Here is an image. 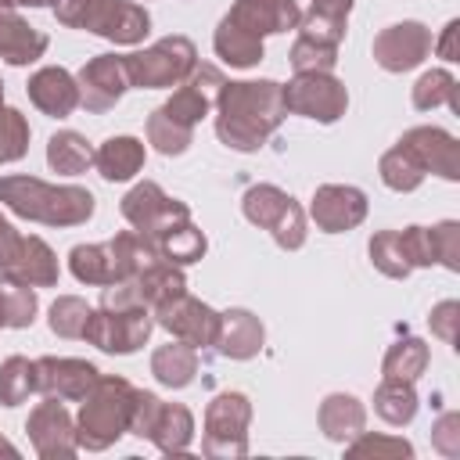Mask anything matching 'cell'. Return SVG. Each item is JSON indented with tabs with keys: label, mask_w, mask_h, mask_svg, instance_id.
Here are the masks:
<instances>
[{
	"label": "cell",
	"mask_w": 460,
	"mask_h": 460,
	"mask_svg": "<svg viewBox=\"0 0 460 460\" xmlns=\"http://www.w3.org/2000/svg\"><path fill=\"white\" fill-rule=\"evenodd\" d=\"M284 93L277 79H237L216 93V137L230 151H259L284 122Z\"/></svg>",
	"instance_id": "6da1fadb"
},
{
	"label": "cell",
	"mask_w": 460,
	"mask_h": 460,
	"mask_svg": "<svg viewBox=\"0 0 460 460\" xmlns=\"http://www.w3.org/2000/svg\"><path fill=\"white\" fill-rule=\"evenodd\" d=\"M0 205L43 226H79L93 216V194L75 183H47L36 176H0Z\"/></svg>",
	"instance_id": "7a4b0ae2"
},
{
	"label": "cell",
	"mask_w": 460,
	"mask_h": 460,
	"mask_svg": "<svg viewBox=\"0 0 460 460\" xmlns=\"http://www.w3.org/2000/svg\"><path fill=\"white\" fill-rule=\"evenodd\" d=\"M155 259H162V255L155 252L151 237H144L140 230H122L101 244H75L68 252V270L79 284L108 288V284L137 277Z\"/></svg>",
	"instance_id": "3957f363"
},
{
	"label": "cell",
	"mask_w": 460,
	"mask_h": 460,
	"mask_svg": "<svg viewBox=\"0 0 460 460\" xmlns=\"http://www.w3.org/2000/svg\"><path fill=\"white\" fill-rule=\"evenodd\" d=\"M133 399H137V388L126 377L101 374L97 385L90 388V395L79 402V413H75V442H79V449L101 453V449L115 446L129 431Z\"/></svg>",
	"instance_id": "277c9868"
},
{
	"label": "cell",
	"mask_w": 460,
	"mask_h": 460,
	"mask_svg": "<svg viewBox=\"0 0 460 460\" xmlns=\"http://www.w3.org/2000/svg\"><path fill=\"white\" fill-rule=\"evenodd\" d=\"M54 18L65 29H83L119 47H137L151 32L147 7L133 0H54Z\"/></svg>",
	"instance_id": "5b68a950"
},
{
	"label": "cell",
	"mask_w": 460,
	"mask_h": 460,
	"mask_svg": "<svg viewBox=\"0 0 460 460\" xmlns=\"http://www.w3.org/2000/svg\"><path fill=\"white\" fill-rule=\"evenodd\" d=\"M126 61V75L129 86L137 90H165V86H180L194 65H198V47L187 36H162L158 43L122 54Z\"/></svg>",
	"instance_id": "8992f818"
},
{
	"label": "cell",
	"mask_w": 460,
	"mask_h": 460,
	"mask_svg": "<svg viewBox=\"0 0 460 460\" xmlns=\"http://www.w3.org/2000/svg\"><path fill=\"white\" fill-rule=\"evenodd\" d=\"M241 212L252 226L259 230H270L273 241L284 248V252H298L305 244V208L280 187L273 183H255L244 190L241 198Z\"/></svg>",
	"instance_id": "52a82bcc"
},
{
	"label": "cell",
	"mask_w": 460,
	"mask_h": 460,
	"mask_svg": "<svg viewBox=\"0 0 460 460\" xmlns=\"http://www.w3.org/2000/svg\"><path fill=\"white\" fill-rule=\"evenodd\" d=\"M248 424H252V399L244 392H219L205 406V431L201 453L212 460H237L248 453Z\"/></svg>",
	"instance_id": "ba28073f"
},
{
	"label": "cell",
	"mask_w": 460,
	"mask_h": 460,
	"mask_svg": "<svg viewBox=\"0 0 460 460\" xmlns=\"http://www.w3.org/2000/svg\"><path fill=\"white\" fill-rule=\"evenodd\" d=\"M151 331H155V316L147 305H126V309L97 305V309H90L83 338L90 345H97L101 352L129 356L151 338Z\"/></svg>",
	"instance_id": "9c48e42d"
},
{
	"label": "cell",
	"mask_w": 460,
	"mask_h": 460,
	"mask_svg": "<svg viewBox=\"0 0 460 460\" xmlns=\"http://www.w3.org/2000/svg\"><path fill=\"white\" fill-rule=\"evenodd\" d=\"M280 93L291 115H305L323 126L338 122L349 108V90L334 72H295L291 83H280Z\"/></svg>",
	"instance_id": "30bf717a"
},
{
	"label": "cell",
	"mask_w": 460,
	"mask_h": 460,
	"mask_svg": "<svg viewBox=\"0 0 460 460\" xmlns=\"http://www.w3.org/2000/svg\"><path fill=\"white\" fill-rule=\"evenodd\" d=\"M151 316H155L158 327H165L172 338H180V341H187L194 349H212L216 345L219 313L208 302H201V298H194L187 291L176 295V298H169L165 305L151 309Z\"/></svg>",
	"instance_id": "8fae6325"
},
{
	"label": "cell",
	"mask_w": 460,
	"mask_h": 460,
	"mask_svg": "<svg viewBox=\"0 0 460 460\" xmlns=\"http://www.w3.org/2000/svg\"><path fill=\"white\" fill-rule=\"evenodd\" d=\"M25 431H29V442H32L36 456H43V460H72L79 453L75 420L61 406V399L43 395V402H36V410L29 413Z\"/></svg>",
	"instance_id": "7c38bea8"
},
{
	"label": "cell",
	"mask_w": 460,
	"mask_h": 460,
	"mask_svg": "<svg viewBox=\"0 0 460 460\" xmlns=\"http://www.w3.org/2000/svg\"><path fill=\"white\" fill-rule=\"evenodd\" d=\"M122 219L133 226V230H140L144 237H155L158 230H165V226H172V223H180V219H190V208L180 201V198H169L155 180H144V183H137L126 198H122Z\"/></svg>",
	"instance_id": "4fadbf2b"
},
{
	"label": "cell",
	"mask_w": 460,
	"mask_h": 460,
	"mask_svg": "<svg viewBox=\"0 0 460 460\" xmlns=\"http://www.w3.org/2000/svg\"><path fill=\"white\" fill-rule=\"evenodd\" d=\"M32 367H36V392L61 402H83L101 377V370L90 359H75V356H40L32 359Z\"/></svg>",
	"instance_id": "5bb4252c"
},
{
	"label": "cell",
	"mask_w": 460,
	"mask_h": 460,
	"mask_svg": "<svg viewBox=\"0 0 460 460\" xmlns=\"http://www.w3.org/2000/svg\"><path fill=\"white\" fill-rule=\"evenodd\" d=\"M75 83H79V104L86 111H93V115L111 111L122 101V93L129 90V75H126L122 54H97V58H90L79 68Z\"/></svg>",
	"instance_id": "9a60e30c"
},
{
	"label": "cell",
	"mask_w": 460,
	"mask_h": 460,
	"mask_svg": "<svg viewBox=\"0 0 460 460\" xmlns=\"http://www.w3.org/2000/svg\"><path fill=\"white\" fill-rule=\"evenodd\" d=\"M399 147L424 169V172H435L449 183L460 180V144L449 129L442 126H413L399 137Z\"/></svg>",
	"instance_id": "2e32d148"
},
{
	"label": "cell",
	"mask_w": 460,
	"mask_h": 460,
	"mask_svg": "<svg viewBox=\"0 0 460 460\" xmlns=\"http://www.w3.org/2000/svg\"><path fill=\"white\" fill-rule=\"evenodd\" d=\"M58 255L54 248L36 234H18L11 252L0 259V277L29 288H54L58 284Z\"/></svg>",
	"instance_id": "e0dca14e"
},
{
	"label": "cell",
	"mask_w": 460,
	"mask_h": 460,
	"mask_svg": "<svg viewBox=\"0 0 460 460\" xmlns=\"http://www.w3.org/2000/svg\"><path fill=\"white\" fill-rule=\"evenodd\" d=\"M431 54V29L424 22H395L374 36V61L385 72H410Z\"/></svg>",
	"instance_id": "ac0fdd59"
},
{
	"label": "cell",
	"mask_w": 460,
	"mask_h": 460,
	"mask_svg": "<svg viewBox=\"0 0 460 460\" xmlns=\"http://www.w3.org/2000/svg\"><path fill=\"white\" fill-rule=\"evenodd\" d=\"M223 83H226V79H223V72H219L216 65H194V72L172 90V97L162 104V111H165L172 122L194 129V126L216 108V93H219Z\"/></svg>",
	"instance_id": "d6986e66"
},
{
	"label": "cell",
	"mask_w": 460,
	"mask_h": 460,
	"mask_svg": "<svg viewBox=\"0 0 460 460\" xmlns=\"http://www.w3.org/2000/svg\"><path fill=\"white\" fill-rule=\"evenodd\" d=\"M367 194L359 187H349V183H320L313 190V205H309V216L313 223L323 230V234H345V230H356L363 219H367Z\"/></svg>",
	"instance_id": "ffe728a7"
},
{
	"label": "cell",
	"mask_w": 460,
	"mask_h": 460,
	"mask_svg": "<svg viewBox=\"0 0 460 460\" xmlns=\"http://www.w3.org/2000/svg\"><path fill=\"white\" fill-rule=\"evenodd\" d=\"M25 93H29V101H32L43 115H50V119H68V115L79 108V83H75V75H72L68 68H61V65H43V68H36V72L29 75V83H25Z\"/></svg>",
	"instance_id": "44dd1931"
},
{
	"label": "cell",
	"mask_w": 460,
	"mask_h": 460,
	"mask_svg": "<svg viewBox=\"0 0 460 460\" xmlns=\"http://www.w3.org/2000/svg\"><path fill=\"white\" fill-rule=\"evenodd\" d=\"M223 18H230L237 29L262 40V36H273V32L298 29L302 7L295 0H234V7Z\"/></svg>",
	"instance_id": "7402d4cb"
},
{
	"label": "cell",
	"mask_w": 460,
	"mask_h": 460,
	"mask_svg": "<svg viewBox=\"0 0 460 460\" xmlns=\"http://www.w3.org/2000/svg\"><path fill=\"white\" fill-rule=\"evenodd\" d=\"M262 341H266V327L252 309L219 313V334H216V345H212V349H219V356L252 359V356L262 352Z\"/></svg>",
	"instance_id": "603a6c76"
},
{
	"label": "cell",
	"mask_w": 460,
	"mask_h": 460,
	"mask_svg": "<svg viewBox=\"0 0 460 460\" xmlns=\"http://www.w3.org/2000/svg\"><path fill=\"white\" fill-rule=\"evenodd\" d=\"M47 32H40L36 25H29L14 7L0 4V58L7 65H32L47 54Z\"/></svg>",
	"instance_id": "cb8c5ba5"
},
{
	"label": "cell",
	"mask_w": 460,
	"mask_h": 460,
	"mask_svg": "<svg viewBox=\"0 0 460 460\" xmlns=\"http://www.w3.org/2000/svg\"><path fill=\"white\" fill-rule=\"evenodd\" d=\"M144 158H147L144 140H137V137H129V133L108 137V140L93 151V165H97V172H101L108 183H126V180H133V176L144 169Z\"/></svg>",
	"instance_id": "d4e9b609"
},
{
	"label": "cell",
	"mask_w": 460,
	"mask_h": 460,
	"mask_svg": "<svg viewBox=\"0 0 460 460\" xmlns=\"http://www.w3.org/2000/svg\"><path fill=\"white\" fill-rule=\"evenodd\" d=\"M129 288H133V295H137L140 305L158 309V305H165L169 298H176V295L187 291V277H183L180 266H172V262H165V259H155V262H147L137 277H129Z\"/></svg>",
	"instance_id": "484cf974"
},
{
	"label": "cell",
	"mask_w": 460,
	"mask_h": 460,
	"mask_svg": "<svg viewBox=\"0 0 460 460\" xmlns=\"http://www.w3.org/2000/svg\"><path fill=\"white\" fill-rule=\"evenodd\" d=\"M316 420H320V431L331 442H349L359 431H367V406L356 395H349V392H331L320 402Z\"/></svg>",
	"instance_id": "4316f807"
},
{
	"label": "cell",
	"mask_w": 460,
	"mask_h": 460,
	"mask_svg": "<svg viewBox=\"0 0 460 460\" xmlns=\"http://www.w3.org/2000/svg\"><path fill=\"white\" fill-rule=\"evenodd\" d=\"M151 244H155V252H158L165 262H172V266L201 262L205 252H208V237H205L190 219H180V223L158 230V234L151 237Z\"/></svg>",
	"instance_id": "83f0119b"
},
{
	"label": "cell",
	"mask_w": 460,
	"mask_h": 460,
	"mask_svg": "<svg viewBox=\"0 0 460 460\" xmlns=\"http://www.w3.org/2000/svg\"><path fill=\"white\" fill-rule=\"evenodd\" d=\"M147 442H155L165 456H183L194 442V413L183 402H162Z\"/></svg>",
	"instance_id": "f1b7e54d"
},
{
	"label": "cell",
	"mask_w": 460,
	"mask_h": 460,
	"mask_svg": "<svg viewBox=\"0 0 460 460\" xmlns=\"http://www.w3.org/2000/svg\"><path fill=\"white\" fill-rule=\"evenodd\" d=\"M151 374L165 388H187L198 374V349L180 341V338L169 341V345H158L151 352Z\"/></svg>",
	"instance_id": "f546056e"
},
{
	"label": "cell",
	"mask_w": 460,
	"mask_h": 460,
	"mask_svg": "<svg viewBox=\"0 0 460 460\" xmlns=\"http://www.w3.org/2000/svg\"><path fill=\"white\" fill-rule=\"evenodd\" d=\"M417 392H413V381H399V377H381V385L374 388V413L392 424V428H402L417 417Z\"/></svg>",
	"instance_id": "4dcf8cb0"
},
{
	"label": "cell",
	"mask_w": 460,
	"mask_h": 460,
	"mask_svg": "<svg viewBox=\"0 0 460 460\" xmlns=\"http://www.w3.org/2000/svg\"><path fill=\"white\" fill-rule=\"evenodd\" d=\"M212 47H216V58L226 61L230 68H255L262 61V40L244 32V29H237L230 18H223L216 25Z\"/></svg>",
	"instance_id": "1f68e13d"
},
{
	"label": "cell",
	"mask_w": 460,
	"mask_h": 460,
	"mask_svg": "<svg viewBox=\"0 0 460 460\" xmlns=\"http://www.w3.org/2000/svg\"><path fill=\"white\" fill-rule=\"evenodd\" d=\"M47 165L61 176H79L93 165V147L83 133L75 129H58L50 140H47Z\"/></svg>",
	"instance_id": "d6a6232c"
},
{
	"label": "cell",
	"mask_w": 460,
	"mask_h": 460,
	"mask_svg": "<svg viewBox=\"0 0 460 460\" xmlns=\"http://www.w3.org/2000/svg\"><path fill=\"white\" fill-rule=\"evenodd\" d=\"M431 363V349L420 338H399L395 345H388L381 374L385 377H399V381H417Z\"/></svg>",
	"instance_id": "836d02e7"
},
{
	"label": "cell",
	"mask_w": 460,
	"mask_h": 460,
	"mask_svg": "<svg viewBox=\"0 0 460 460\" xmlns=\"http://www.w3.org/2000/svg\"><path fill=\"white\" fill-rule=\"evenodd\" d=\"M438 104H449L460 111V83L449 68H431L413 83V108L417 111H435Z\"/></svg>",
	"instance_id": "e575fe53"
},
{
	"label": "cell",
	"mask_w": 460,
	"mask_h": 460,
	"mask_svg": "<svg viewBox=\"0 0 460 460\" xmlns=\"http://www.w3.org/2000/svg\"><path fill=\"white\" fill-rule=\"evenodd\" d=\"M40 309L36 288L29 284H14V280H0V331L4 327H32Z\"/></svg>",
	"instance_id": "d590c367"
},
{
	"label": "cell",
	"mask_w": 460,
	"mask_h": 460,
	"mask_svg": "<svg viewBox=\"0 0 460 460\" xmlns=\"http://www.w3.org/2000/svg\"><path fill=\"white\" fill-rule=\"evenodd\" d=\"M377 172H381V183L388 187V190H395V194H410V190H417L420 183H424V169L395 144V147H388L385 155H381V162H377Z\"/></svg>",
	"instance_id": "8d00e7d4"
},
{
	"label": "cell",
	"mask_w": 460,
	"mask_h": 460,
	"mask_svg": "<svg viewBox=\"0 0 460 460\" xmlns=\"http://www.w3.org/2000/svg\"><path fill=\"white\" fill-rule=\"evenodd\" d=\"M36 392V367L25 356H7L0 363V406H18Z\"/></svg>",
	"instance_id": "74e56055"
},
{
	"label": "cell",
	"mask_w": 460,
	"mask_h": 460,
	"mask_svg": "<svg viewBox=\"0 0 460 460\" xmlns=\"http://www.w3.org/2000/svg\"><path fill=\"white\" fill-rule=\"evenodd\" d=\"M367 252H370L374 270H381V273H385V277H392V280H406V277L413 273V266H410V262H406V255H402L399 230H377V234L370 237Z\"/></svg>",
	"instance_id": "f35d334b"
},
{
	"label": "cell",
	"mask_w": 460,
	"mask_h": 460,
	"mask_svg": "<svg viewBox=\"0 0 460 460\" xmlns=\"http://www.w3.org/2000/svg\"><path fill=\"white\" fill-rule=\"evenodd\" d=\"M190 140H194V129L172 122L162 108H155V111L147 115V144H151L158 155H183V151L190 147Z\"/></svg>",
	"instance_id": "ab89813d"
},
{
	"label": "cell",
	"mask_w": 460,
	"mask_h": 460,
	"mask_svg": "<svg viewBox=\"0 0 460 460\" xmlns=\"http://www.w3.org/2000/svg\"><path fill=\"white\" fill-rule=\"evenodd\" d=\"M86 320H90V305H86L79 295H58V298L50 302L47 323H50V331H54L58 338H83Z\"/></svg>",
	"instance_id": "60d3db41"
},
{
	"label": "cell",
	"mask_w": 460,
	"mask_h": 460,
	"mask_svg": "<svg viewBox=\"0 0 460 460\" xmlns=\"http://www.w3.org/2000/svg\"><path fill=\"white\" fill-rule=\"evenodd\" d=\"M29 151V119L18 108L0 104V165L25 158Z\"/></svg>",
	"instance_id": "b9f144b4"
},
{
	"label": "cell",
	"mask_w": 460,
	"mask_h": 460,
	"mask_svg": "<svg viewBox=\"0 0 460 460\" xmlns=\"http://www.w3.org/2000/svg\"><path fill=\"white\" fill-rule=\"evenodd\" d=\"M345 456H388V460H410L413 456V446L399 435H370V431H359L356 438L345 442Z\"/></svg>",
	"instance_id": "7bdbcfd3"
},
{
	"label": "cell",
	"mask_w": 460,
	"mask_h": 460,
	"mask_svg": "<svg viewBox=\"0 0 460 460\" xmlns=\"http://www.w3.org/2000/svg\"><path fill=\"white\" fill-rule=\"evenodd\" d=\"M288 61H291L295 72H331L338 65V47L320 43V40H309V36H298L291 43Z\"/></svg>",
	"instance_id": "ee69618b"
},
{
	"label": "cell",
	"mask_w": 460,
	"mask_h": 460,
	"mask_svg": "<svg viewBox=\"0 0 460 460\" xmlns=\"http://www.w3.org/2000/svg\"><path fill=\"white\" fill-rule=\"evenodd\" d=\"M431 230V248H435V262L446 266L449 273H460V223L456 219H442Z\"/></svg>",
	"instance_id": "f6af8a7d"
},
{
	"label": "cell",
	"mask_w": 460,
	"mask_h": 460,
	"mask_svg": "<svg viewBox=\"0 0 460 460\" xmlns=\"http://www.w3.org/2000/svg\"><path fill=\"white\" fill-rule=\"evenodd\" d=\"M298 36H309V40H320V43H331L338 47L341 36H345V22L341 18H331V14H320V11H305L298 18Z\"/></svg>",
	"instance_id": "bcb514c9"
},
{
	"label": "cell",
	"mask_w": 460,
	"mask_h": 460,
	"mask_svg": "<svg viewBox=\"0 0 460 460\" xmlns=\"http://www.w3.org/2000/svg\"><path fill=\"white\" fill-rule=\"evenodd\" d=\"M399 244H402V255L406 262L417 270V266H435V248H431V230L428 226H406L399 230Z\"/></svg>",
	"instance_id": "7dc6e473"
},
{
	"label": "cell",
	"mask_w": 460,
	"mask_h": 460,
	"mask_svg": "<svg viewBox=\"0 0 460 460\" xmlns=\"http://www.w3.org/2000/svg\"><path fill=\"white\" fill-rule=\"evenodd\" d=\"M158 410H162V399H158L155 392L137 388L133 413H129V435H137V438H151V428H155V420H158Z\"/></svg>",
	"instance_id": "c3c4849f"
},
{
	"label": "cell",
	"mask_w": 460,
	"mask_h": 460,
	"mask_svg": "<svg viewBox=\"0 0 460 460\" xmlns=\"http://www.w3.org/2000/svg\"><path fill=\"white\" fill-rule=\"evenodd\" d=\"M456 323H460V302H456V298L438 302V305L431 309V316H428L431 334H435V338H442L446 345H453V341H456Z\"/></svg>",
	"instance_id": "681fc988"
},
{
	"label": "cell",
	"mask_w": 460,
	"mask_h": 460,
	"mask_svg": "<svg viewBox=\"0 0 460 460\" xmlns=\"http://www.w3.org/2000/svg\"><path fill=\"white\" fill-rule=\"evenodd\" d=\"M431 446L442 453V456H460V413H442L431 428Z\"/></svg>",
	"instance_id": "f907efd6"
},
{
	"label": "cell",
	"mask_w": 460,
	"mask_h": 460,
	"mask_svg": "<svg viewBox=\"0 0 460 460\" xmlns=\"http://www.w3.org/2000/svg\"><path fill=\"white\" fill-rule=\"evenodd\" d=\"M456 32H460V22L453 18V22H446L442 40H438V43H431V47H435V54H438L442 61H460V54H456Z\"/></svg>",
	"instance_id": "816d5d0a"
},
{
	"label": "cell",
	"mask_w": 460,
	"mask_h": 460,
	"mask_svg": "<svg viewBox=\"0 0 460 460\" xmlns=\"http://www.w3.org/2000/svg\"><path fill=\"white\" fill-rule=\"evenodd\" d=\"M352 4H356V0H313V11H320V14H331V18H341V22H349V11H352Z\"/></svg>",
	"instance_id": "f5cc1de1"
},
{
	"label": "cell",
	"mask_w": 460,
	"mask_h": 460,
	"mask_svg": "<svg viewBox=\"0 0 460 460\" xmlns=\"http://www.w3.org/2000/svg\"><path fill=\"white\" fill-rule=\"evenodd\" d=\"M14 241H18V230H14V226H11V219L0 212V259L11 252V244H14Z\"/></svg>",
	"instance_id": "db71d44e"
},
{
	"label": "cell",
	"mask_w": 460,
	"mask_h": 460,
	"mask_svg": "<svg viewBox=\"0 0 460 460\" xmlns=\"http://www.w3.org/2000/svg\"><path fill=\"white\" fill-rule=\"evenodd\" d=\"M7 7H54V0H0Z\"/></svg>",
	"instance_id": "11a10c76"
},
{
	"label": "cell",
	"mask_w": 460,
	"mask_h": 460,
	"mask_svg": "<svg viewBox=\"0 0 460 460\" xmlns=\"http://www.w3.org/2000/svg\"><path fill=\"white\" fill-rule=\"evenodd\" d=\"M0 453H4V456H18V446H14V442H7V438L0 435Z\"/></svg>",
	"instance_id": "9f6ffc18"
},
{
	"label": "cell",
	"mask_w": 460,
	"mask_h": 460,
	"mask_svg": "<svg viewBox=\"0 0 460 460\" xmlns=\"http://www.w3.org/2000/svg\"><path fill=\"white\" fill-rule=\"evenodd\" d=\"M0 104H4V79H0Z\"/></svg>",
	"instance_id": "6f0895ef"
}]
</instances>
